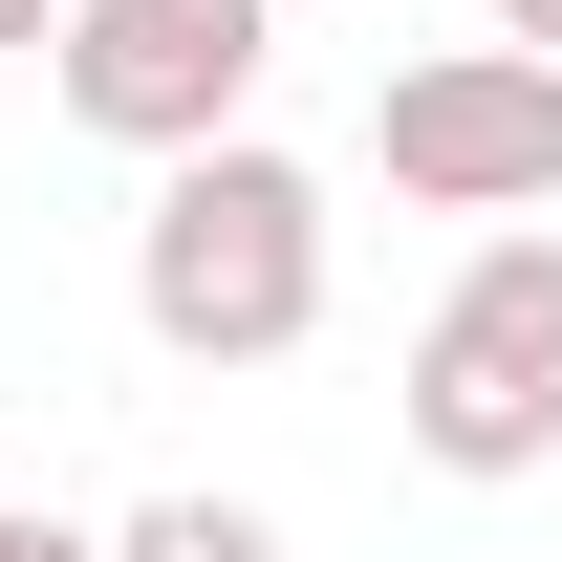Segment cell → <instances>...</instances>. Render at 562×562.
Segmentation results:
<instances>
[{
	"instance_id": "cell-1",
	"label": "cell",
	"mask_w": 562,
	"mask_h": 562,
	"mask_svg": "<svg viewBox=\"0 0 562 562\" xmlns=\"http://www.w3.org/2000/svg\"><path fill=\"white\" fill-rule=\"evenodd\" d=\"M131 325L173 368H281L303 325H325V173L260 151V131L173 151L151 216H131Z\"/></svg>"
},
{
	"instance_id": "cell-2",
	"label": "cell",
	"mask_w": 562,
	"mask_h": 562,
	"mask_svg": "<svg viewBox=\"0 0 562 562\" xmlns=\"http://www.w3.org/2000/svg\"><path fill=\"white\" fill-rule=\"evenodd\" d=\"M390 412H412V454H432V476H476V497L562 454V238H541V216H497L476 260L432 281L412 390H390Z\"/></svg>"
},
{
	"instance_id": "cell-3",
	"label": "cell",
	"mask_w": 562,
	"mask_h": 562,
	"mask_svg": "<svg viewBox=\"0 0 562 562\" xmlns=\"http://www.w3.org/2000/svg\"><path fill=\"white\" fill-rule=\"evenodd\" d=\"M281 66V0H66V44H44V87H66L87 151H216L238 109H260Z\"/></svg>"
},
{
	"instance_id": "cell-4",
	"label": "cell",
	"mask_w": 562,
	"mask_h": 562,
	"mask_svg": "<svg viewBox=\"0 0 562 562\" xmlns=\"http://www.w3.org/2000/svg\"><path fill=\"white\" fill-rule=\"evenodd\" d=\"M368 173L412 216H541L562 195V66L541 44H432L368 87Z\"/></svg>"
},
{
	"instance_id": "cell-5",
	"label": "cell",
	"mask_w": 562,
	"mask_h": 562,
	"mask_svg": "<svg viewBox=\"0 0 562 562\" xmlns=\"http://www.w3.org/2000/svg\"><path fill=\"white\" fill-rule=\"evenodd\" d=\"M109 562H281V519H260V497H131Z\"/></svg>"
},
{
	"instance_id": "cell-6",
	"label": "cell",
	"mask_w": 562,
	"mask_h": 562,
	"mask_svg": "<svg viewBox=\"0 0 562 562\" xmlns=\"http://www.w3.org/2000/svg\"><path fill=\"white\" fill-rule=\"evenodd\" d=\"M0 562H109V541H87V519H22V497H0Z\"/></svg>"
},
{
	"instance_id": "cell-7",
	"label": "cell",
	"mask_w": 562,
	"mask_h": 562,
	"mask_svg": "<svg viewBox=\"0 0 562 562\" xmlns=\"http://www.w3.org/2000/svg\"><path fill=\"white\" fill-rule=\"evenodd\" d=\"M497 44H541V66H562V0H497Z\"/></svg>"
},
{
	"instance_id": "cell-8",
	"label": "cell",
	"mask_w": 562,
	"mask_h": 562,
	"mask_svg": "<svg viewBox=\"0 0 562 562\" xmlns=\"http://www.w3.org/2000/svg\"><path fill=\"white\" fill-rule=\"evenodd\" d=\"M0 44H66V0H0Z\"/></svg>"
}]
</instances>
